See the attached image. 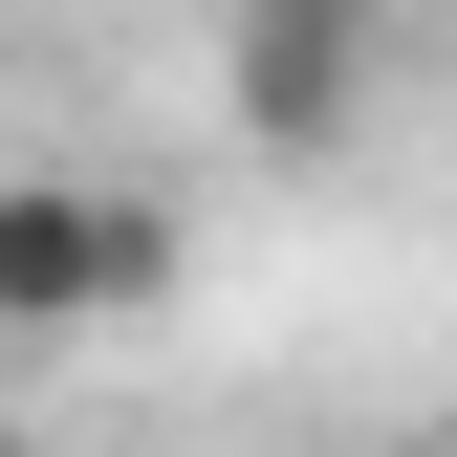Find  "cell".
I'll return each instance as SVG.
<instances>
[{"label": "cell", "instance_id": "6da1fadb", "mask_svg": "<svg viewBox=\"0 0 457 457\" xmlns=\"http://www.w3.org/2000/svg\"><path fill=\"white\" fill-rule=\"evenodd\" d=\"M175 196H131V175H0V349H66V327H131V305H175Z\"/></svg>", "mask_w": 457, "mask_h": 457}, {"label": "cell", "instance_id": "7a4b0ae2", "mask_svg": "<svg viewBox=\"0 0 457 457\" xmlns=\"http://www.w3.org/2000/svg\"><path fill=\"white\" fill-rule=\"evenodd\" d=\"M196 66H218V131H240V153H349L370 87H392V22H370V0H240Z\"/></svg>", "mask_w": 457, "mask_h": 457}, {"label": "cell", "instance_id": "3957f363", "mask_svg": "<svg viewBox=\"0 0 457 457\" xmlns=\"http://www.w3.org/2000/svg\"><path fill=\"white\" fill-rule=\"evenodd\" d=\"M0 457H44V436H22V414H0Z\"/></svg>", "mask_w": 457, "mask_h": 457}]
</instances>
